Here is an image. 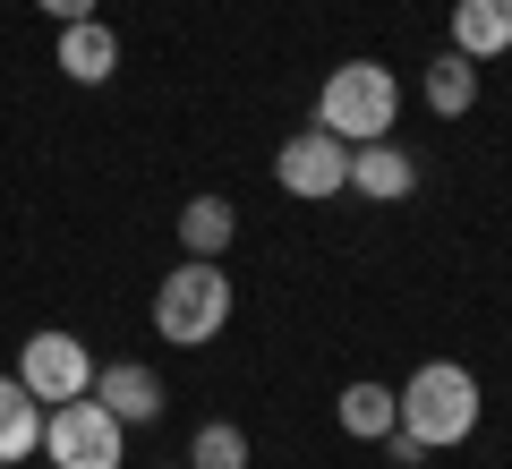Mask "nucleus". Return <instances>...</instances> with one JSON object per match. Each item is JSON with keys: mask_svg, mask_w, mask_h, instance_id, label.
I'll return each mask as SVG.
<instances>
[{"mask_svg": "<svg viewBox=\"0 0 512 469\" xmlns=\"http://www.w3.org/2000/svg\"><path fill=\"white\" fill-rule=\"evenodd\" d=\"M222 325H231V273H222V256H188L180 273H163V290H154V333L180 350H205L222 342Z\"/></svg>", "mask_w": 512, "mask_h": 469, "instance_id": "nucleus-1", "label": "nucleus"}, {"mask_svg": "<svg viewBox=\"0 0 512 469\" xmlns=\"http://www.w3.org/2000/svg\"><path fill=\"white\" fill-rule=\"evenodd\" d=\"M402 120V77L384 69V60H342L316 94V128H333L342 145H367V137H393Z\"/></svg>", "mask_w": 512, "mask_h": 469, "instance_id": "nucleus-2", "label": "nucleus"}, {"mask_svg": "<svg viewBox=\"0 0 512 469\" xmlns=\"http://www.w3.org/2000/svg\"><path fill=\"white\" fill-rule=\"evenodd\" d=\"M393 401H402V435H419L427 452L470 444V427H478V376H470V367H453V359H427Z\"/></svg>", "mask_w": 512, "mask_h": 469, "instance_id": "nucleus-3", "label": "nucleus"}, {"mask_svg": "<svg viewBox=\"0 0 512 469\" xmlns=\"http://www.w3.org/2000/svg\"><path fill=\"white\" fill-rule=\"evenodd\" d=\"M120 452H128V427L94 393L43 410V461H52V469H120Z\"/></svg>", "mask_w": 512, "mask_h": 469, "instance_id": "nucleus-4", "label": "nucleus"}, {"mask_svg": "<svg viewBox=\"0 0 512 469\" xmlns=\"http://www.w3.org/2000/svg\"><path fill=\"white\" fill-rule=\"evenodd\" d=\"M274 180L291 188L299 205H325V197H342V188H350V145L333 137V128H299V137H282Z\"/></svg>", "mask_w": 512, "mask_h": 469, "instance_id": "nucleus-5", "label": "nucleus"}, {"mask_svg": "<svg viewBox=\"0 0 512 469\" xmlns=\"http://www.w3.org/2000/svg\"><path fill=\"white\" fill-rule=\"evenodd\" d=\"M18 384L43 401V410H60V401H77V393H94V359H86V342L77 333H35V342L18 350Z\"/></svg>", "mask_w": 512, "mask_h": 469, "instance_id": "nucleus-6", "label": "nucleus"}, {"mask_svg": "<svg viewBox=\"0 0 512 469\" xmlns=\"http://www.w3.org/2000/svg\"><path fill=\"white\" fill-rule=\"evenodd\" d=\"M94 401H103L120 427H154L171 393H163V376H154L146 359H111V367H94Z\"/></svg>", "mask_w": 512, "mask_h": 469, "instance_id": "nucleus-7", "label": "nucleus"}, {"mask_svg": "<svg viewBox=\"0 0 512 469\" xmlns=\"http://www.w3.org/2000/svg\"><path fill=\"white\" fill-rule=\"evenodd\" d=\"M350 188H359L367 205H402L410 188H419V163H410L393 137H367V145H350Z\"/></svg>", "mask_w": 512, "mask_h": 469, "instance_id": "nucleus-8", "label": "nucleus"}, {"mask_svg": "<svg viewBox=\"0 0 512 469\" xmlns=\"http://www.w3.org/2000/svg\"><path fill=\"white\" fill-rule=\"evenodd\" d=\"M111 69H120V35H111L103 18H69V26H60V77L103 86Z\"/></svg>", "mask_w": 512, "mask_h": 469, "instance_id": "nucleus-9", "label": "nucleus"}, {"mask_svg": "<svg viewBox=\"0 0 512 469\" xmlns=\"http://www.w3.org/2000/svg\"><path fill=\"white\" fill-rule=\"evenodd\" d=\"M453 52L504 60L512 52V0H453Z\"/></svg>", "mask_w": 512, "mask_h": 469, "instance_id": "nucleus-10", "label": "nucleus"}, {"mask_svg": "<svg viewBox=\"0 0 512 469\" xmlns=\"http://www.w3.org/2000/svg\"><path fill=\"white\" fill-rule=\"evenodd\" d=\"M43 452V401L18 376H0V469H18Z\"/></svg>", "mask_w": 512, "mask_h": 469, "instance_id": "nucleus-11", "label": "nucleus"}, {"mask_svg": "<svg viewBox=\"0 0 512 469\" xmlns=\"http://www.w3.org/2000/svg\"><path fill=\"white\" fill-rule=\"evenodd\" d=\"M333 418H342V435H367V444H384V435L402 427V401H393V384H342V401H333Z\"/></svg>", "mask_w": 512, "mask_h": 469, "instance_id": "nucleus-12", "label": "nucleus"}, {"mask_svg": "<svg viewBox=\"0 0 512 469\" xmlns=\"http://www.w3.org/2000/svg\"><path fill=\"white\" fill-rule=\"evenodd\" d=\"M470 103H478V60L470 52H436L427 60V111H436V120H461Z\"/></svg>", "mask_w": 512, "mask_h": 469, "instance_id": "nucleus-13", "label": "nucleus"}, {"mask_svg": "<svg viewBox=\"0 0 512 469\" xmlns=\"http://www.w3.org/2000/svg\"><path fill=\"white\" fill-rule=\"evenodd\" d=\"M231 231H239V214L222 197H188L180 205V248L188 256H222V248H231Z\"/></svg>", "mask_w": 512, "mask_h": 469, "instance_id": "nucleus-14", "label": "nucleus"}, {"mask_svg": "<svg viewBox=\"0 0 512 469\" xmlns=\"http://www.w3.org/2000/svg\"><path fill=\"white\" fill-rule=\"evenodd\" d=\"M188 469H248V435H239L231 418L197 427V444H188Z\"/></svg>", "mask_w": 512, "mask_h": 469, "instance_id": "nucleus-15", "label": "nucleus"}, {"mask_svg": "<svg viewBox=\"0 0 512 469\" xmlns=\"http://www.w3.org/2000/svg\"><path fill=\"white\" fill-rule=\"evenodd\" d=\"M384 452H393V461H402V469H410V461H427V444H419V435H402V427L384 435Z\"/></svg>", "mask_w": 512, "mask_h": 469, "instance_id": "nucleus-16", "label": "nucleus"}, {"mask_svg": "<svg viewBox=\"0 0 512 469\" xmlns=\"http://www.w3.org/2000/svg\"><path fill=\"white\" fill-rule=\"evenodd\" d=\"M35 9H43V18H60V26H69V18H94V0H35Z\"/></svg>", "mask_w": 512, "mask_h": 469, "instance_id": "nucleus-17", "label": "nucleus"}, {"mask_svg": "<svg viewBox=\"0 0 512 469\" xmlns=\"http://www.w3.org/2000/svg\"><path fill=\"white\" fill-rule=\"evenodd\" d=\"M180 469H188V461H180Z\"/></svg>", "mask_w": 512, "mask_h": 469, "instance_id": "nucleus-18", "label": "nucleus"}]
</instances>
